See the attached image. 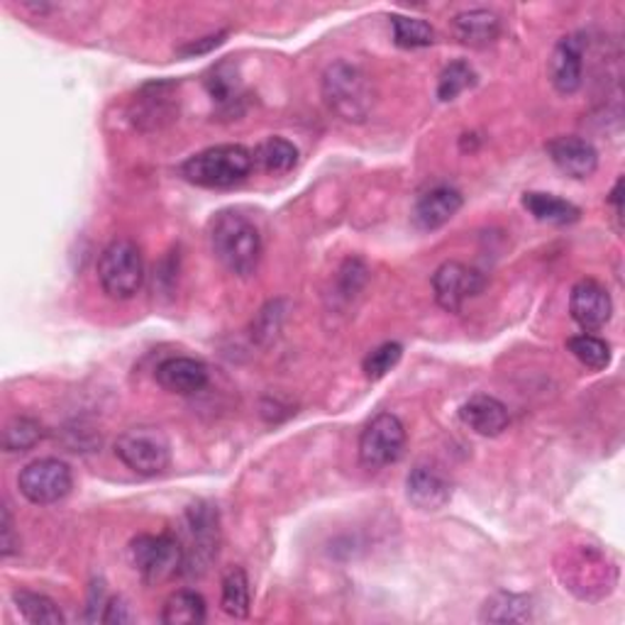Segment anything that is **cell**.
<instances>
[{
    "instance_id": "obj_1",
    "label": "cell",
    "mask_w": 625,
    "mask_h": 625,
    "mask_svg": "<svg viewBox=\"0 0 625 625\" xmlns=\"http://www.w3.org/2000/svg\"><path fill=\"white\" fill-rule=\"evenodd\" d=\"M210 247L218 262L235 277H252L262 259V238L252 220L240 213H218L210 226Z\"/></svg>"
},
{
    "instance_id": "obj_21",
    "label": "cell",
    "mask_w": 625,
    "mask_h": 625,
    "mask_svg": "<svg viewBox=\"0 0 625 625\" xmlns=\"http://www.w3.org/2000/svg\"><path fill=\"white\" fill-rule=\"evenodd\" d=\"M523 208L535 220L550 222V226H572V222H576L582 216V210L574 204H570V200L552 196V194H540V191L525 194Z\"/></svg>"
},
{
    "instance_id": "obj_27",
    "label": "cell",
    "mask_w": 625,
    "mask_h": 625,
    "mask_svg": "<svg viewBox=\"0 0 625 625\" xmlns=\"http://www.w3.org/2000/svg\"><path fill=\"white\" fill-rule=\"evenodd\" d=\"M567 350L574 355L576 362H582L584 367L588 369H606L611 364V347L608 342H604L601 337L594 335H574L567 340Z\"/></svg>"
},
{
    "instance_id": "obj_14",
    "label": "cell",
    "mask_w": 625,
    "mask_h": 625,
    "mask_svg": "<svg viewBox=\"0 0 625 625\" xmlns=\"http://www.w3.org/2000/svg\"><path fill=\"white\" fill-rule=\"evenodd\" d=\"M548 155L562 174L572 179H588L598 169V152L576 135H560L548 143Z\"/></svg>"
},
{
    "instance_id": "obj_5",
    "label": "cell",
    "mask_w": 625,
    "mask_h": 625,
    "mask_svg": "<svg viewBox=\"0 0 625 625\" xmlns=\"http://www.w3.org/2000/svg\"><path fill=\"white\" fill-rule=\"evenodd\" d=\"M115 457L139 477H157L171 462V445L159 428L137 426L115 440Z\"/></svg>"
},
{
    "instance_id": "obj_34",
    "label": "cell",
    "mask_w": 625,
    "mask_h": 625,
    "mask_svg": "<svg viewBox=\"0 0 625 625\" xmlns=\"http://www.w3.org/2000/svg\"><path fill=\"white\" fill-rule=\"evenodd\" d=\"M101 621L103 623H129V621H133V613L127 611V604L123 598H108Z\"/></svg>"
},
{
    "instance_id": "obj_16",
    "label": "cell",
    "mask_w": 625,
    "mask_h": 625,
    "mask_svg": "<svg viewBox=\"0 0 625 625\" xmlns=\"http://www.w3.org/2000/svg\"><path fill=\"white\" fill-rule=\"evenodd\" d=\"M157 384L164 392L176 396H194L208 384V367L194 357H169L155 372Z\"/></svg>"
},
{
    "instance_id": "obj_3",
    "label": "cell",
    "mask_w": 625,
    "mask_h": 625,
    "mask_svg": "<svg viewBox=\"0 0 625 625\" xmlns=\"http://www.w3.org/2000/svg\"><path fill=\"white\" fill-rule=\"evenodd\" d=\"M323 96L330 111L347 123H364L374 108V88L369 76L347 62L327 66L323 76Z\"/></svg>"
},
{
    "instance_id": "obj_24",
    "label": "cell",
    "mask_w": 625,
    "mask_h": 625,
    "mask_svg": "<svg viewBox=\"0 0 625 625\" xmlns=\"http://www.w3.org/2000/svg\"><path fill=\"white\" fill-rule=\"evenodd\" d=\"M250 580L242 567H230L222 576V596L220 606L232 618H247L250 616Z\"/></svg>"
},
{
    "instance_id": "obj_17",
    "label": "cell",
    "mask_w": 625,
    "mask_h": 625,
    "mask_svg": "<svg viewBox=\"0 0 625 625\" xmlns=\"http://www.w3.org/2000/svg\"><path fill=\"white\" fill-rule=\"evenodd\" d=\"M459 418H462L469 430H475L483 438H497L506 428H509V410L499 398L479 394L471 396L467 404L459 408Z\"/></svg>"
},
{
    "instance_id": "obj_20",
    "label": "cell",
    "mask_w": 625,
    "mask_h": 625,
    "mask_svg": "<svg viewBox=\"0 0 625 625\" xmlns=\"http://www.w3.org/2000/svg\"><path fill=\"white\" fill-rule=\"evenodd\" d=\"M481 623H528L533 621V601L521 594L499 592L483 601Z\"/></svg>"
},
{
    "instance_id": "obj_25",
    "label": "cell",
    "mask_w": 625,
    "mask_h": 625,
    "mask_svg": "<svg viewBox=\"0 0 625 625\" xmlns=\"http://www.w3.org/2000/svg\"><path fill=\"white\" fill-rule=\"evenodd\" d=\"M206 88L210 93V98H213L220 108H226V111H232L235 105L242 101V81L232 62L218 64L206 79Z\"/></svg>"
},
{
    "instance_id": "obj_29",
    "label": "cell",
    "mask_w": 625,
    "mask_h": 625,
    "mask_svg": "<svg viewBox=\"0 0 625 625\" xmlns=\"http://www.w3.org/2000/svg\"><path fill=\"white\" fill-rule=\"evenodd\" d=\"M394 25V40L404 50H420V46H430L435 42V30L430 22L406 15H392Z\"/></svg>"
},
{
    "instance_id": "obj_2",
    "label": "cell",
    "mask_w": 625,
    "mask_h": 625,
    "mask_svg": "<svg viewBox=\"0 0 625 625\" xmlns=\"http://www.w3.org/2000/svg\"><path fill=\"white\" fill-rule=\"evenodd\" d=\"M254 169L252 152L242 145L208 147L181 164V176L200 188H230Z\"/></svg>"
},
{
    "instance_id": "obj_35",
    "label": "cell",
    "mask_w": 625,
    "mask_h": 625,
    "mask_svg": "<svg viewBox=\"0 0 625 625\" xmlns=\"http://www.w3.org/2000/svg\"><path fill=\"white\" fill-rule=\"evenodd\" d=\"M226 34L228 32H220V34H210V38H204V40H196L191 44H186L179 50L181 56H194V54H206L213 50V46H220L222 40H226Z\"/></svg>"
},
{
    "instance_id": "obj_32",
    "label": "cell",
    "mask_w": 625,
    "mask_h": 625,
    "mask_svg": "<svg viewBox=\"0 0 625 625\" xmlns=\"http://www.w3.org/2000/svg\"><path fill=\"white\" fill-rule=\"evenodd\" d=\"M404 357V347L398 345V342H384L376 350H372L367 357H364V376H367L369 382H379L384 376L392 372L396 364Z\"/></svg>"
},
{
    "instance_id": "obj_33",
    "label": "cell",
    "mask_w": 625,
    "mask_h": 625,
    "mask_svg": "<svg viewBox=\"0 0 625 625\" xmlns=\"http://www.w3.org/2000/svg\"><path fill=\"white\" fill-rule=\"evenodd\" d=\"M20 550V540L15 535V523L13 515H10L8 506H3L0 511V558H13V554Z\"/></svg>"
},
{
    "instance_id": "obj_31",
    "label": "cell",
    "mask_w": 625,
    "mask_h": 625,
    "mask_svg": "<svg viewBox=\"0 0 625 625\" xmlns=\"http://www.w3.org/2000/svg\"><path fill=\"white\" fill-rule=\"evenodd\" d=\"M477 84V74L467 62H452L445 66V72L438 79V98L440 101H455L459 93H465Z\"/></svg>"
},
{
    "instance_id": "obj_19",
    "label": "cell",
    "mask_w": 625,
    "mask_h": 625,
    "mask_svg": "<svg viewBox=\"0 0 625 625\" xmlns=\"http://www.w3.org/2000/svg\"><path fill=\"white\" fill-rule=\"evenodd\" d=\"M455 38L469 46H489L499 40L501 20L491 10H465L452 18Z\"/></svg>"
},
{
    "instance_id": "obj_6",
    "label": "cell",
    "mask_w": 625,
    "mask_h": 625,
    "mask_svg": "<svg viewBox=\"0 0 625 625\" xmlns=\"http://www.w3.org/2000/svg\"><path fill=\"white\" fill-rule=\"evenodd\" d=\"M129 554H133V564L137 572L143 574V580L149 584H162L184 572L186 550L181 540L169 533L135 538Z\"/></svg>"
},
{
    "instance_id": "obj_36",
    "label": "cell",
    "mask_w": 625,
    "mask_h": 625,
    "mask_svg": "<svg viewBox=\"0 0 625 625\" xmlns=\"http://www.w3.org/2000/svg\"><path fill=\"white\" fill-rule=\"evenodd\" d=\"M623 179H618L616 181V186H613V191H611V196H608V204H611V208H613V216H616V220H621V216H623V206H621V200H623Z\"/></svg>"
},
{
    "instance_id": "obj_30",
    "label": "cell",
    "mask_w": 625,
    "mask_h": 625,
    "mask_svg": "<svg viewBox=\"0 0 625 625\" xmlns=\"http://www.w3.org/2000/svg\"><path fill=\"white\" fill-rule=\"evenodd\" d=\"M169 88H171L169 84H159V86H147L143 93H139V98L135 103L139 105L135 123L152 121L155 125H159L162 121H169L171 115V96L167 93Z\"/></svg>"
},
{
    "instance_id": "obj_9",
    "label": "cell",
    "mask_w": 625,
    "mask_h": 625,
    "mask_svg": "<svg viewBox=\"0 0 625 625\" xmlns=\"http://www.w3.org/2000/svg\"><path fill=\"white\" fill-rule=\"evenodd\" d=\"M406 450V428L394 413H379L372 418L360 438V462L367 469L396 465Z\"/></svg>"
},
{
    "instance_id": "obj_22",
    "label": "cell",
    "mask_w": 625,
    "mask_h": 625,
    "mask_svg": "<svg viewBox=\"0 0 625 625\" xmlns=\"http://www.w3.org/2000/svg\"><path fill=\"white\" fill-rule=\"evenodd\" d=\"M254 167L267 174H289L299 162V149L284 137H267L254 152Z\"/></svg>"
},
{
    "instance_id": "obj_28",
    "label": "cell",
    "mask_w": 625,
    "mask_h": 625,
    "mask_svg": "<svg viewBox=\"0 0 625 625\" xmlns=\"http://www.w3.org/2000/svg\"><path fill=\"white\" fill-rule=\"evenodd\" d=\"M44 438V428L40 420L20 416L13 418L3 430V450L6 452H28Z\"/></svg>"
},
{
    "instance_id": "obj_12",
    "label": "cell",
    "mask_w": 625,
    "mask_h": 625,
    "mask_svg": "<svg viewBox=\"0 0 625 625\" xmlns=\"http://www.w3.org/2000/svg\"><path fill=\"white\" fill-rule=\"evenodd\" d=\"M570 311L576 325L586 330V333H594V330H601L611 321L613 301L606 287H601L594 279H582L572 289Z\"/></svg>"
},
{
    "instance_id": "obj_11",
    "label": "cell",
    "mask_w": 625,
    "mask_h": 625,
    "mask_svg": "<svg viewBox=\"0 0 625 625\" xmlns=\"http://www.w3.org/2000/svg\"><path fill=\"white\" fill-rule=\"evenodd\" d=\"M483 287H487V279H483L477 269H471L462 262H445L433 277L435 301H438L440 309L447 313L462 311L465 303L479 296Z\"/></svg>"
},
{
    "instance_id": "obj_4",
    "label": "cell",
    "mask_w": 625,
    "mask_h": 625,
    "mask_svg": "<svg viewBox=\"0 0 625 625\" xmlns=\"http://www.w3.org/2000/svg\"><path fill=\"white\" fill-rule=\"evenodd\" d=\"M98 281L105 296L127 301L143 289L145 262L143 252L133 240H113L98 259Z\"/></svg>"
},
{
    "instance_id": "obj_15",
    "label": "cell",
    "mask_w": 625,
    "mask_h": 625,
    "mask_svg": "<svg viewBox=\"0 0 625 625\" xmlns=\"http://www.w3.org/2000/svg\"><path fill=\"white\" fill-rule=\"evenodd\" d=\"M406 493L408 501L416 506L418 511H440L452 499V487L440 469L418 465L410 469L406 479Z\"/></svg>"
},
{
    "instance_id": "obj_8",
    "label": "cell",
    "mask_w": 625,
    "mask_h": 625,
    "mask_svg": "<svg viewBox=\"0 0 625 625\" xmlns=\"http://www.w3.org/2000/svg\"><path fill=\"white\" fill-rule=\"evenodd\" d=\"M558 570L570 592L586 601L606 596L616 582V572L596 548H580L567 558V564Z\"/></svg>"
},
{
    "instance_id": "obj_18",
    "label": "cell",
    "mask_w": 625,
    "mask_h": 625,
    "mask_svg": "<svg viewBox=\"0 0 625 625\" xmlns=\"http://www.w3.org/2000/svg\"><path fill=\"white\" fill-rule=\"evenodd\" d=\"M459 208H462L459 191L450 186H438L418 198L416 208H413V222L420 230H438L459 213Z\"/></svg>"
},
{
    "instance_id": "obj_10",
    "label": "cell",
    "mask_w": 625,
    "mask_h": 625,
    "mask_svg": "<svg viewBox=\"0 0 625 625\" xmlns=\"http://www.w3.org/2000/svg\"><path fill=\"white\" fill-rule=\"evenodd\" d=\"M20 493L34 506H50L62 501L74 487L72 469L62 459H34L18 477Z\"/></svg>"
},
{
    "instance_id": "obj_26",
    "label": "cell",
    "mask_w": 625,
    "mask_h": 625,
    "mask_svg": "<svg viewBox=\"0 0 625 625\" xmlns=\"http://www.w3.org/2000/svg\"><path fill=\"white\" fill-rule=\"evenodd\" d=\"M15 606L20 616L34 625H64V613L50 596L28 592V588H18L13 594Z\"/></svg>"
},
{
    "instance_id": "obj_23",
    "label": "cell",
    "mask_w": 625,
    "mask_h": 625,
    "mask_svg": "<svg viewBox=\"0 0 625 625\" xmlns=\"http://www.w3.org/2000/svg\"><path fill=\"white\" fill-rule=\"evenodd\" d=\"M206 621V598L196 592H176L162 611L164 625H200Z\"/></svg>"
},
{
    "instance_id": "obj_7",
    "label": "cell",
    "mask_w": 625,
    "mask_h": 625,
    "mask_svg": "<svg viewBox=\"0 0 625 625\" xmlns=\"http://www.w3.org/2000/svg\"><path fill=\"white\" fill-rule=\"evenodd\" d=\"M186 528L191 542H188L184 572L186 576H200L218 558L220 545V518L210 503L198 501L186 511Z\"/></svg>"
},
{
    "instance_id": "obj_13",
    "label": "cell",
    "mask_w": 625,
    "mask_h": 625,
    "mask_svg": "<svg viewBox=\"0 0 625 625\" xmlns=\"http://www.w3.org/2000/svg\"><path fill=\"white\" fill-rule=\"evenodd\" d=\"M584 79V40L580 34H570L558 42L550 56V81L562 96H572L580 91Z\"/></svg>"
}]
</instances>
